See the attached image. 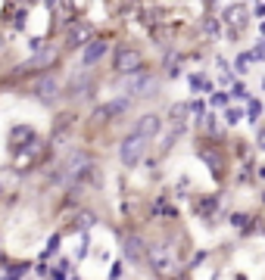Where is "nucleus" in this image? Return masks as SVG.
I'll return each mask as SVG.
<instances>
[{"mask_svg":"<svg viewBox=\"0 0 265 280\" xmlns=\"http://www.w3.org/2000/svg\"><path fill=\"white\" fill-rule=\"evenodd\" d=\"M91 156L88 153H72L69 159H66V165H63V178L66 181H81L88 171H91Z\"/></svg>","mask_w":265,"mask_h":280,"instance_id":"nucleus-3","label":"nucleus"},{"mask_svg":"<svg viewBox=\"0 0 265 280\" xmlns=\"http://www.w3.org/2000/svg\"><path fill=\"white\" fill-rule=\"evenodd\" d=\"M122 246H125L128 262H134V265H137V262L144 259V240H140V236H134V233H131V236H125V240H122Z\"/></svg>","mask_w":265,"mask_h":280,"instance_id":"nucleus-11","label":"nucleus"},{"mask_svg":"<svg viewBox=\"0 0 265 280\" xmlns=\"http://www.w3.org/2000/svg\"><path fill=\"white\" fill-rule=\"evenodd\" d=\"M259 112H262V103L259 100H247V118L250 122H259Z\"/></svg>","mask_w":265,"mask_h":280,"instance_id":"nucleus-16","label":"nucleus"},{"mask_svg":"<svg viewBox=\"0 0 265 280\" xmlns=\"http://www.w3.org/2000/svg\"><path fill=\"white\" fill-rule=\"evenodd\" d=\"M225 22H228V25H234L237 31H240V28H247V22H250L247 7H243V4H231L228 10H225Z\"/></svg>","mask_w":265,"mask_h":280,"instance_id":"nucleus-10","label":"nucleus"},{"mask_svg":"<svg viewBox=\"0 0 265 280\" xmlns=\"http://www.w3.org/2000/svg\"><path fill=\"white\" fill-rule=\"evenodd\" d=\"M231 224H234V227H247V215H243V212L231 215Z\"/></svg>","mask_w":265,"mask_h":280,"instance_id":"nucleus-23","label":"nucleus"},{"mask_svg":"<svg viewBox=\"0 0 265 280\" xmlns=\"http://www.w3.org/2000/svg\"><path fill=\"white\" fill-rule=\"evenodd\" d=\"M25 271H28V268H25V265H16V268H13V265H10V268H7V274H10V277H22V274H25Z\"/></svg>","mask_w":265,"mask_h":280,"instance_id":"nucleus-24","label":"nucleus"},{"mask_svg":"<svg viewBox=\"0 0 265 280\" xmlns=\"http://www.w3.org/2000/svg\"><path fill=\"white\" fill-rule=\"evenodd\" d=\"M91 88V81H88V72H81L78 78H72V84H69V91H66V97H81L85 91ZM91 94V91H88Z\"/></svg>","mask_w":265,"mask_h":280,"instance_id":"nucleus-13","label":"nucleus"},{"mask_svg":"<svg viewBox=\"0 0 265 280\" xmlns=\"http://www.w3.org/2000/svg\"><path fill=\"white\" fill-rule=\"evenodd\" d=\"M240 118H243V112H240V109H234V106L225 109V122H228V125H237Z\"/></svg>","mask_w":265,"mask_h":280,"instance_id":"nucleus-17","label":"nucleus"},{"mask_svg":"<svg viewBox=\"0 0 265 280\" xmlns=\"http://www.w3.org/2000/svg\"><path fill=\"white\" fill-rule=\"evenodd\" d=\"M156 88H159L156 75H140V78H134V81L128 84V97L131 100H147V97L156 94Z\"/></svg>","mask_w":265,"mask_h":280,"instance_id":"nucleus-5","label":"nucleus"},{"mask_svg":"<svg viewBox=\"0 0 265 280\" xmlns=\"http://www.w3.org/2000/svg\"><path fill=\"white\" fill-rule=\"evenodd\" d=\"M256 143H259V149H265V128H259V137H256Z\"/></svg>","mask_w":265,"mask_h":280,"instance_id":"nucleus-28","label":"nucleus"},{"mask_svg":"<svg viewBox=\"0 0 265 280\" xmlns=\"http://www.w3.org/2000/svg\"><path fill=\"white\" fill-rule=\"evenodd\" d=\"M191 88H194V91H212V84H206L203 75H191Z\"/></svg>","mask_w":265,"mask_h":280,"instance_id":"nucleus-18","label":"nucleus"},{"mask_svg":"<svg viewBox=\"0 0 265 280\" xmlns=\"http://www.w3.org/2000/svg\"><path fill=\"white\" fill-rule=\"evenodd\" d=\"M31 94L41 100L44 106H53L56 100H59V94H63V84H59V78L56 75H37V81L31 84Z\"/></svg>","mask_w":265,"mask_h":280,"instance_id":"nucleus-2","label":"nucleus"},{"mask_svg":"<svg viewBox=\"0 0 265 280\" xmlns=\"http://www.w3.org/2000/svg\"><path fill=\"white\" fill-rule=\"evenodd\" d=\"M134 131H140L144 137H156V134L162 131V115H156V112L140 115V118H137V125H134Z\"/></svg>","mask_w":265,"mask_h":280,"instance_id":"nucleus-8","label":"nucleus"},{"mask_svg":"<svg viewBox=\"0 0 265 280\" xmlns=\"http://www.w3.org/2000/svg\"><path fill=\"white\" fill-rule=\"evenodd\" d=\"M106 50H109V44L103 41V37H97V41H88V44H85V50H81V66H85V69L97 66V62L106 56Z\"/></svg>","mask_w":265,"mask_h":280,"instance_id":"nucleus-6","label":"nucleus"},{"mask_svg":"<svg viewBox=\"0 0 265 280\" xmlns=\"http://www.w3.org/2000/svg\"><path fill=\"white\" fill-rule=\"evenodd\" d=\"M28 140H34V131H31L28 125H16V128L10 131V143H13V146H19V149H22Z\"/></svg>","mask_w":265,"mask_h":280,"instance_id":"nucleus-12","label":"nucleus"},{"mask_svg":"<svg viewBox=\"0 0 265 280\" xmlns=\"http://www.w3.org/2000/svg\"><path fill=\"white\" fill-rule=\"evenodd\" d=\"M191 112H194V115L200 118V115L206 112V103H203V100H194V103H191Z\"/></svg>","mask_w":265,"mask_h":280,"instance_id":"nucleus-21","label":"nucleus"},{"mask_svg":"<svg viewBox=\"0 0 265 280\" xmlns=\"http://www.w3.org/2000/svg\"><path fill=\"white\" fill-rule=\"evenodd\" d=\"M203 28H206L209 34H218V31H221V25H218L215 19H206V25H203Z\"/></svg>","mask_w":265,"mask_h":280,"instance_id":"nucleus-22","label":"nucleus"},{"mask_svg":"<svg viewBox=\"0 0 265 280\" xmlns=\"http://www.w3.org/2000/svg\"><path fill=\"white\" fill-rule=\"evenodd\" d=\"M150 265H153V274H162V271H169V265H172V255H169V252H159V249H153V252H150Z\"/></svg>","mask_w":265,"mask_h":280,"instance_id":"nucleus-14","label":"nucleus"},{"mask_svg":"<svg viewBox=\"0 0 265 280\" xmlns=\"http://www.w3.org/2000/svg\"><path fill=\"white\" fill-rule=\"evenodd\" d=\"M212 106H228V94H212Z\"/></svg>","mask_w":265,"mask_h":280,"instance_id":"nucleus-25","label":"nucleus"},{"mask_svg":"<svg viewBox=\"0 0 265 280\" xmlns=\"http://www.w3.org/2000/svg\"><path fill=\"white\" fill-rule=\"evenodd\" d=\"M109 277H122V262H112V268H109Z\"/></svg>","mask_w":265,"mask_h":280,"instance_id":"nucleus-26","label":"nucleus"},{"mask_svg":"<svg viewBox=\"0 0 265 280\" xmlns=\"http://www.w3.org/2000/svg\"><path fill=\"white\" fill-rule=\"evenodd\" d=\"M128 109H131V97H119V100L100 106V109H97V118H116V115H122V112H128Z\"/></svg>","mask_w":265,"mask_h":280,"instance_id":"nucleus-9","label":"nucleus"},{"mask_svg":"<svg viewBox=\"0 0 265 280\" xmlns=\"http://www.w3.org/2000/svg\"><path fill=\"white\" fill-rule=\"evenodd\" d=\"M147 146H150V137H144L140 131H131L122 146H119V156H122V165L125 168H137L144 162V156H147Z\"/></svg>","mask_w":265,"mask_h":280,"instance_id":"nucleus-1","label":"nucleus"},{"mask_svg":"<svg viewBox=\"0 0 265 280\" xmlns=\"http://www.w3.org/2000/svg\"><path fill=\"white\" fill-rule=\"evenodd\" d=\"M140 66H144V59H140V53L134 47H122L116 53V59H112V69H116L119 75H134V72H140Z\"/></svg>","mask_w":265,"mask_h":280,"instance_id":"nucleus-4","label":"nucleus"},{"mask_svg":"<svg viewBox=\"0 0 265 280\" xmlns=\"http://www.w3.org/2000/svg\"><path fill=\"white\" fill-rule=\"evenodd\" d=\"M200 159L206 162L209 171H215V178L221 175V153H209V149H200Z\"/></svg>","mask_w":265,"mask_h":280,"instance_id":"nucleus-15","label":"nucleus"},{"mask_svg":"<svg viewBox=\"0 0 265 280\" xmlns=\"http://www.w3.org/2000/svg\"><path fill=\"white\" fill-rule=\"evenodd\" d=\"M256 16H265V4H259V7H256Z\"/></svg>","mask_w":265,"mask_h":280,"instance_id":"nucleus-29","label":"nucleus"},{"mask_svg":"<svg viewBox=\"0 0 265 280\" xmlns=\"http://www.w3.org/2000/svg\"><path fill=\"white\" fill-rule=\"evenodd\" d=\"M91 41V25L88 22H72L66 28V44L69 47H85Z\"/></svg>","mask_w":265,"mask_h":280,"instance_id":"nucleus-7","label":"nucleus"},{"mask_svg":"<svg viewBox=\"0 0 265 280\" xmlns=\"http://www.w3.org/2000/svg\"><path fill=\"white\" fill-rule=\"evenodd\" d=\"M94 221H97V215H94V212H81L78 227H94Z\"/></svg>","mask_w":265,"mask_h":280,"instance_id":"nucleus-20","label":"nucleus"},{"mask_svg":"<svg viewBox=\"0 0 265 280\" xmlns=\"http://www.w3.org/2000/svg\"><path fill=\"white\" fill-rule=\"evenodd\" d=\"M231 97H237V100H250V97H247V84H243V81H234Z\"/></svg>","mask_w":265,"mask_h":280,"instance_id":"nucleus-19","label":"nucleus"},{"mask_svg":"<svg viewBox=\"0 0 265 280\" xmlns=\"http://www.w3.org/2000/svg\"><path fill=\"white\" fill-rule=\"evenodd\" d=\"M28 47H31V50H41V47H44V41H41V37H31Z\"/></svg>","mask_w":265,"mask_h":280,"instance_id":"nucleus-27","label":"nucleus"},{"mask_svg":"<svg viewBox=\"0 0 265 280\" xmlns=\"http://www.w3.org/2000/svg\"><path fill=\"white\" fill-rule=\"evenodd\" d=\"M262 88H265V84H262Z\"/></svg>","mask_w":265,"mask_h":280,"instance_id":"nucleus-30","label":"nucleus"}]
</instances>
